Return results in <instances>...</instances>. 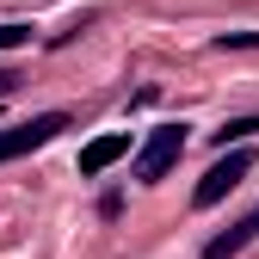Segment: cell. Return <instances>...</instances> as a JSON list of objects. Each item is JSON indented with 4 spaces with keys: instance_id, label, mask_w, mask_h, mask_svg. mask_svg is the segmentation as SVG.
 Wrapping results in <instances>:
<instances>
[{
    "instance_id": "cell-8",
    "label": "cell",
    "mask_w": 259,
    "mask_h": 259,
    "mask_svg": "<svg viewBox=\"0 0 259 259\" xmlns=\"http://www.w3.org/2000/svg\"><path fill=\"white\" fill-rule=\"evenodd\" d=\"M31 44V25H0V50H25Z\"/></svg>"
},
{
    "instance_id": "cell-4",
    "label": "cell",
    "mask_w": 259,
    "mask_h": 259,
    "mask_svg": "<svg viewBox=\"0 0 259 259\" xmlns=\"http://www.w3.org/2000/svg\"><path fill=\"white\" fill-rule=\"evenodd\" d=\"M130 154V130H105V136H93L80 148V179H99L105 167H117V160Z\"/></svg>"
},
{
    "instance_id": "cell-2",
    "label": "cell",
    "mask_w": 259,
    "mask_h": 259,
    "mask_svg": "<svg viewBox=\"0 0 259 259\" xmlns=\"http://www.w3.org/2000/svg\"><path fill=\"white\" fill-rule=\"evenodd\" d=\"M253 167H259V154H253L247 142L222 148V160H216V167H210V173L198 179V191H191V204H198V210H216V204L229 198V191H235V185H241V179H247Z\"/></svg>"
},
{
    "instance_id": "cell-1",
    "label": "cell",
    "mask_w": 259,
    "mask_h": 259,
    "mask_svg": "<svg viewBox=\"0 0 259 259\" xmlns=\"http://www.w3.org/2000/svg\"><path fill=\"white\" fill-rule=\"evenodd\" d=\"M179 154H185V123H154L142 136V148L130 154V173H136V185H154V179L173 173Z\"/></svg>"
},
{
    "instance_id": "cell-7",
    "label": "cell",
    "mask_w": 259,
    "mask_h": 259,
    "mask_svg": "<svg viewBox=\"0 0 259 259\" xmlns=\"http://www.w3.org/2000/svg\"><path fill=\"white\" fill-rule=\"evenodd\" d=\"M216 50H259V31H222Z\"/></svg>"
},
{
    "instance_id": "cell-6",
    "label": "cell",
    "mask_w": 259,
    "mask_h": 259,
    "mask_svg": "<svg viewBox=\"0 0 259 259\" xmlns=\"http://www.w3.org/2000/svg\"><path fill=\"white\" fill-rule=\"evenodd\" d=\"M247 136H259V117H235V123H222V130H216V148H235V142H247Z\"/></svg>"
},
{
    "instance_id": "cell-5",
    "label": "cell",
    "mask_w": 259,
    "mask_h": 259,
    "mask_svg": "<svg viewBox=\"0 0 259 259\" xmlns=\"http://www.w3.org/2000/svg\"><path fill=\"white\" fill-rule=\"evenodd\" d=\"M253 241H259V204H253V210H247V216L235 222V229H222V235H210L198 259H235V253H241V247H253Z\"/></svg>"
},
{
    "instance_id": "cell-3",
    "label": "cell",
    "mask_w": 259,
    "mask_h": 259,
    "mask_svg": "<svg viewBox=\"0 0 259 259\" xmlns=\"http://www.w3.org/2000/svg\"><path fill=\"white\" fill-rule=\"evenodd\" d=\"M62 130H68V111H44V117H31V123L0 130V167L19 160V154H31V148H44V142H56Z\"/></svg>"
},
{
    "instance_id": "cell-9",
    "label": "cell",
    "mask_w": 259,
    "mask_h": 259,
    "mask_svg": "<svg viewBox=\"0 0 259 259\" xmlns=\"http://www.w3.org/2000/svg\"><path fill=\"white\" fill-rule=\"evenodd\" d=\"M19 87V74H7V68H0V99H7V93Z\"/></svg>"
}]
</instances>
